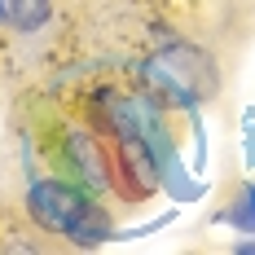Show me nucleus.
Instances as JSON below:
<instances>
[{"label":"nucleus","instance_id":"20e7f679","mask_svg":"<svg viewBox=\"0 0 255 255\" xmlns=\"http://www.w3.org/2000/svg\"><path fill=\"white\" fill-rule=\"evenodd\" d=\"M13 40H9V18H4V0H0V49H9Z\"/></svg>","mask_w":255,"mask_h":255},{"label":"nucleus","instance_id":"7ed1b4c3","mask_svg":"<svg viewBox=\"0 0 255 255\" xmlns=\"http://www.w3.org/2000/svg\"><path fill=\"white\" fill-rule=\"evenodd\" d=\"M242 225L255 229V189H247V211H242Z\"/></svg>","mask_w":255,"mask_h":255},{"label":"nucleus","instance_id":"f257e3e1","mask_svg":"<svg viewBox=\"0 0 255 255\" xmlns=\"http://www.w3.org/2000/svg\"><path fill=\"white\" fill-rule=\"evenodd\" d=\"M26 216L40 233H49L62 247H93L115 229V220L102 211L97 194L71 176H40L26 189Z\"/></svg>","mask_w":255,"mask_h":255},{"label":"nucleus","instance_id":"f03ea898","mask_svg":"<svg viewBox=\"0 0 255 255\" xmlns=\"http://www.w3.org/2000/svg\"><path fill=\"white\" fill-rule=\"evenodd\" d=\"M4 18H9V40L18 49L40 53L57 35L62 4L57 0H4Z\"/></svg>","mask_w":255,"mask_h":255}]
</instances>
